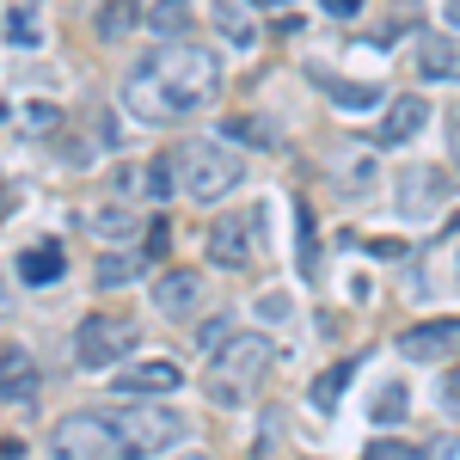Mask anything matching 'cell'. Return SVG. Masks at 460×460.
I'll use <instances>...</instances> for the list:
<instances>
[{
	"label": "cell",
	"mask_w": 460,
	"mask_h": 460,
	"mask_svg": "<svg viewBox=\"0 0 460 460\" xmlns=\"http://www.w3.org/2000/svg\"><path fill=\"white\" fill-rule=\"evenodd\" d=\"M0 399H13V405H31L37 399V362H31V350H19V344L0 350Z\"/></svg>",
	"instance_id": "cell-12"
},
{
	"label": "cell",
	"mask_w": 460,
	"mask_h": 460,
	"mask_svg": "<svg viewBox=\"0 0 460 460\" xmlns=\"http://www.w3.org/2000/svg\"><path fill=\"white\" fill-rule=\"evenodd\" d=\"M209 362H215V393H221V399H240L252 381H264V368L277 362V344L258 338V332H234Z\"/></svg>",
	"instance_id": "cell-4"
},
{
	"label": "cell",
	"mask_w": 460,
	"mask_h": 460,
	"mask_svg": "<svg viewBox=\"0 0 460 460\" xmlns=\"http://www.w3.org/2000/svg\"><path fill=\"white\" fill-rule=\"evenodd\" d=\"M0 460H25V448L19 442H0Z\"/></svg>",
	"instance_id": "cell-31"
},
{
	"label": "cell",
	"mask_w": 460,
	"mask_h": 460,
	"mask_svg": "<svg viewBox=\"0 0 460 460\" xmlns=\"http://www.w3.org/2000/svg\"><path fill=\"white\" fill-rule=\"evenodd\" d=\"M314 80H319V86H325V93H332V99H338L344 111H375V105H381V86H356V80H332L325 68H314Z\"/></svg>",
	"instance_id": "cell-19"
},
{
	"label": "cell",
	"mask_w": 460,
	"mask_h": 460,
	"mask_svg": "<svg viewBox=\"0 0 460 460\" xmlns=\"http://www.w3.org/2000/svg\"><path fill=\"white\" fill-rule=\"evenodd\" d=\"M136 277H142V264H136L129 252H105V258H99V288H129Z\"/></svg>",
	"instance_id": "cell-22"
},
{
	"label": "cell",
	"mask_w": 460,
	"mask_h": 460,
	"mask_svg": "<svg viewBox=\"0 0 460 460\" xmlns=\"http://www.w3.org/2000/svg\"><path fill=\"white\" fill-rule=\"evenodd\" d=\"M203 246H209V264H221V270H246L252 258H258V215H221Z\"/></svg>",
	"instance_id": "cell-7"
},
{
	"label": "cell",
	"mask_w": 460,
	"mask_h": 460,
	"mask_svg": "<svg viewBox=\"0 0 460 460\" xmlns=\"http://www.w3.org/2000/svg\"><path fill=\"white\" fill-rule=\"evenodd\" d=\"M418 74H424V80H460V37L429 31L424 43H418Z\"/></svg>",
	"instance_id": "cell-15"
},
{
	"label": "cell",
	"mask_w": 460,
	"mask_h": 460,
	"mask_svg": "<svg viewBox=\"0 0 460 460\" xmlns=\"http://www.w3.org/2000/svg\"><path fill=\"white\" fill-rule=\"evenodd\" d=\"M442 13H448V25H460V0H442Z\"/></svg>",
	"instance_id": "cell-32"
},
{
	"label": "cell",
	"mask_w": 460,
	"mask_h": 460,
	"mask_svg": "<svg viewBox=\"0 0 460 460\" xmlns=\"http://www.w3.org/2000/svg\"><path fill=\"white\" fill-rule=\"evenodd\" d=\"M136 25H147L142 0H99V6H93V31L105 37V43H117V37H129Z\"/></svg>",
	"instance_id": "cell-16"
},
{
	"label": "cell",
	"mask_w": 460,
	"mask_h": 460,
	"mask_svg": "<svg viewBox=\"0 0 460 460\" xmlns=\"http://www.w3.org/2000/svg\"><path fill=\"white\" fill-rule=\"evenodd\" d=\"M362 460H424V455H418L411 442H387V436H381V442H368V455H362Z\"/></svg>",
	"instance_id": "cell-26"
},
{
	"label": "cell",
	"mask_w": 460,
	"mask_h": 460,
	"mask_svg": "<svg viewBox=\"0 0 460 460\" xmlns=\"http://www.w3.org/2000/svg\"><path fill=\"white\" fill-rule=\"evenodd\" d=\"M154 314H166V319L203 314V277H197V270H166V277H154Z\"/></svg>",
	"instance_id": "cell-10"
},
{
	"label": "cell",
	"mask_w": 460,
	"mask_h": 460,
	"mask_svg": "<svg viewBox=\"0 0 460 460\" xmlns=\"http://www.w3.org/2000/svg\"><path fill=\"white\" fill-rule=\"evenodd\" d=\"M448 160L460 166V111H448Z\"/></svg>",
	"instance_id": "cell-29"
},
{
	"label": "cell",
	"mask_w": 460,
	"mask_h": 460,
	"mask_svg": "<svg viewBox=\"0 0 460 460\" xmlns=\"http://www.w3.org/2000/svg\"><path fill=\"white\" fill-rule=\"evenodd\" d=\"M147 31L178 43V37L190 31V0H154V6H147Z\"/></svg>",
	"instance_id": "cell-18"
},
{
	"label": "cell",
	"mask_w": 460,
	"mask_h": 460,
	"mask_svg": "<svg viewBox=\"0 0 460 460\" xmlns=\"http://www.w3.org/2000/svg\"><path fill=\"white\" fill-rule=\"evenodd\" d=\"M221 129H227V142H252V147H277V142H283L264 117H227Z\"/></svg>",
	"instance_id": "cell-21"
},
{
	"label": "cell",
	"mask_w": 460,
	"mask_h": 460,
	"mask_svg": "<svg viewBox=\"0 0 460 460\" xmlns=\"http://www.w3.org/2000/svg\"><path fill=\"white\" fill-rule=\"evenodd\" d=\"M350 375H356V362L344 356V362H332V368L314 381V405H319V411H332V405H338V393L350 387Z\"/></svg>",
	"instance_id": "cell-20"
},
{
	"label": "cell",
	"mask_w": 460,
	"mask_h": 460,
	"mask_svg": "<svg viewBox=\"0 0 460 460\" xmlns=\"http://www.w3.org/2000/svg\"><path fill=\"white\" fill-rule=\"evenodd\" d=\"M117 184H123V190H147L154 203H166L178 190V172H172V160H147L136 172H117Z\"/></svg>",
	"instance_id": "cell-17"
},
{
	"label": "cell",
	"mask_w": 460,
	"mask_h": 460,
	"mask_svg": "<svg viewBox=\"0 0 460 460\" xmlns=\"http://www.w3.org/2000/svg\"><path fill=\"white\" fill-rule=\"evenodd\" d=\"M136 344H142V325H136V319H117V314H93V319H80V332H74V356H80V368L123 362Z\"/></svg>",
	"instance_id": "cell-6"
},
{
	"label": "cell",
	"mask_w": 460,
	"mask_h": 460,
	"mask_svg": "<svg viewBox=\"0 0 460 460\" xmlns=\"http://www.w3.org/2000/svg\"><path fill=\"white\" fill-rule=\"evenodd\" d=\"M405 405H411V393L393 381V387H381V399H375V418H381V424H399V418H405Z\"/></svg>",
	"instance_id": "cell-25"
},
{
	"label": "cell",
	"mask_w": 460,
	"mask_h": 460,
	"mask_svg": "<svg viewBox=\"0 0 460 460\" xmlns=\"http://www.w3.org/2000/svg\"><path fill=\"white\" fill-rule=\"evenodd\" d=\"M264 6H270V0H264Z\"/></svg>",
	"instance_id": "cell-34"
},
{
	"label": "cell",
	"mask_w": 460,
	"mask_h": 460,
	"mask_svg": "<svg viewBox=\"0 0 460 460\" xmlns=\"http://www.w3.org/2000/svg\"><path fill=\"white\" fill-rule=\"evenodd\" d=\"M123 105H129V117H136V123H172V117H184V111L166 99V86L154 80V68H147V62L123 80Z\"/></svg>",
	"instance_id": "cell-9"
},
{
	"label": "cell",
	"mask_w": 460,
	"mask_h": 460,
	"mask_svg": "<svg viewBox=\"0 0 460 460\" xmlns=\"http://www.w3.org/2000/svg\"><path fill=\"white\" fill-rule=\"evenodd\" d=\"M86 227H93V234H99V240H117V234H129V227H136V215L123 209V203H111V209H99V215H86Z\"/></svg>",
	"instance_id": "cell-24"
},
{
	"label": "cell",
	"mask_w": 460,
	"mask_h": 460,
	"mask_svg": "<svg viewBox=\"0 0 460 460\" xmlns=\"http://www.w3.org/2000/svg\"><path fill=\"white\" fill-rule=\"evenodd\" d=\"M184 387V368L178 362H166V356H154V362H129V368H117V393L123 399H136V393H178Z\"/></svg>",
	"instance_id": "cell-11"
},
{
	"label": "cell",
	"mask_w": 460,
	"mask_h": 460,
	"mask_svg": "<svg viewBox=\"0 0 460 460\" xmlns=\"http://www.w3.org/2000/svg\"><path fill=\"white\" fill-rule=\"evenodd\" d=\"M172 172H178V190H184L190 203H221L227 190L246 184V154L227 147V142H203V136H190V142H178Z\"/></svg>",
	"instance_id": "cell-1"
},
{
	"label": "cell",
	"mask_w": 460,
	"mask_h": 460,
	"mask_svg": "<svg viewBox=\"0 0 460 460\" xmlns=\"http://www.w3.org/2000/svg\"><path fill=\"white\" fill-rule=\"evenodd\" d=\"M455 455H460V442H455V436H442V442H436L424 460H455Z\"/></svg>",
	"instance_id": "cell-30"
},
{
	"label": "cell",
	"mask_w": 460,
	"mask_h": 460,
	"mask_svg": "<svg viewBox=\"0 0 460 460\" xmlns=\"http://www.w3.org/2000/svg\"><path fill=\"white\" fill-rule=\"evenodd\" d=\"M147 68H154V80L166 86V99H172L178 111H197L203 99H215V86H221V62H215L203 43H166Z\"/></svg>",
	"instance_id": "cell-2"
},
{
	"label": "cell",
	"mask_w": 460,
	"mask_h": 460,
	"mask_svg": "<svg viewBox=\"0 0 460 460\" xmlns=\"http://www.w3.org/2000/svg\"><path fill=\"white\" fill-rule=\"evenodd\" d=\"M399 356L405 362H448V356H460V319H429V325L399 332Z\"/></svg>",
	"instance_id": "cell-8"
},
{
	"label": "cell",
	"mask_w": 460,
	"mask_h": 460,
	"mask_svg": "<svg viewBox=\"0 0 460 460\" xmlns=\"http://www.w3.org/2000/svg\"><path fill=\"white\" fill-rule=\"evenodd\" d=\"M49 448H56V460H129V448H123V436H117V424H111L105 411L62 418L56 436H49Z\"/></svg>",
	"instance_id": "cell-5"
},
{
	"label": "cell",
	"mask_w": 460,
	"mask_h": 460,
	"mask_svg": "<svg viewBox=\"0 0 460 460\" xmlns=\"http://www.w3.org/2000/svg\"><path fill=\"white\" fill-rule=\"evenodd\" d=\"M442 405H460V362L442 375Z\"/></svg>",
	"instance_id": "cell-27"
},
{
	"label": "cell",
	"mask_w": 460,
	"mask_h": 460,
	"mask_svg": "<svg viewBox=\"0 0 460 460\" xmlns=\"http://www.w3.org/2000/svg\"><path fill=\"white\" fill-rule=\"evenodd\" d=\"M190 460H209V455H190Z\"/></svg>",
	"instance_id": "cell-33"
},
{
	"label": "cell",
	"mask_w": 460,
	"mask_h": 460,
	"mask_svg": "<svg viewBox=\"0 0 460 460\" xmlns=\"http://www.w3.org/2000/svg\"><path fill=\"white\" fill-rule=\"evenodd\" d=\"M62 270H68V252L56 246V240H37V246L19 252V283L49 288V283H62Z\"/></svg>",
	"instance_id": "cell-13"
},
{
	"label": "cell",
	"mask_w": 460,
	"mask_h": 460,
	"mask_svg": "<svg viewBox=\"0 0 460 460\" xmlns=\"http://www.w3.org/2000/svg\"><path fill=\"white\" fill-rule=\"evenodd\" d=\"M429 123V105L418 93H405V99H393L387 117H381V142H411V136H424Z\"/></svg>",
	"instance_id": "cell-14"
},
{
	"label": "cell",
	"mask_w": 460,
	"mask_h": 460,
	"mask_svg": "<svg viewBox=\"0 0 460 460\" xmlns=\"http://www.w3.org/2000/svg\"><path fill=\"white\" fill-rule=\"evenodd\" d=\"M319 6H325L332 19H356V13H362V0H319Z\"/></svg>",
	"instance_id": "cell-28"
},
{
	"label": "cell",
	"mask_w": 460,
	"mask_h": 460,
	"mask_svg": "<svg viewBox=\"0 0 460 460\" xmlns=\"http://www.w3.org/2000/svg\"><path fill=\"white\" fill-rule=\"evenodd\" d=\"M215 19H221L227 43H252V37H258V25L246 19V6H240V0H215Z\"/></svg>",
	"instance_id": "cell-23"
},
{
	"label": "cell",
	"mask_w": 460,
	"mask_h": 460,
	"mask_svg": "<svg viewBox=\"0 0 460 460\" xmlns=\"http://www.w3.org/2000/svg\"><path fill=\"white\" fill-rule=\"evenodd\" d=\"M111 424H117V436H123V448H129V460L142 455H160V448H172V442H184V418L178 411H166V405H117V411H105Z\"/></svg>",
	"instance_id": "cell-3"
}]
</instances>
